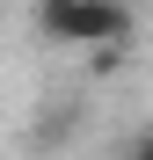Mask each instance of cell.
<instances>
[{
    "label": "cell",
    "mask_w": 153,
    "mask_h": 160,
    "mask_svg": "<svg viewBox=\"0 0 153 160\" xmlns=\"http://www.w3.org/2000/svg\"><path fill=\"white\" fill-rule=\"evenodd\" d=\"M29 22H37L44 44H80V51H95V44H131V29H139L131 0H37Z\"/></svg>",
    "instance_id": "6da1fadb"
},
{
    "label": "cell",
    "mask_w": 153,
    "mask_h": 160,
    "mask_svg": "<svg viewBox=\"0 0 153 160\" xmlns=\"http://www.w3.org/2000/svg\"><path fill=\"white\" fill-rule=\"evenodd\" d=\"M124 160H153V131H139V138H131V153H124Z\"/></svg>",
    "instance_id": "7a4b0ae2"
}]
</instances>
